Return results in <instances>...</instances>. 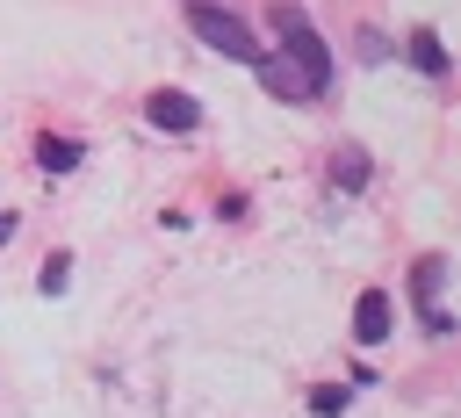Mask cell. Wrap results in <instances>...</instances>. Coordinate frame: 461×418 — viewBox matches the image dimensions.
<instances>
[{"label":"cell","instance_id":"8fae6325","mask_svg":"<svg viewBox=\"0 0 461 418\" xmlns=\"http://www.w3.org/2000/svg\"><path fill=\"white\" fill-rule=\"evenodd\" d=\"M382 58H389V43H382L375 29H360V65H382Z\"/></svg>","mask_w":461,"mask_h":418},{"label":"cell","instance_id":"52a82bcc","mask_svg":"<svg viewBox=\"0 0 461 418\" xmlns=\"http://www.w3.org/2000/svg\"><path fill=\"white\" fill-rule=\"evenodd\" d=\"M331 180H339L346 195L367 187V151H360V144H339V151H331Z\"/></svg>","mask_w":461,"mask_h":418},{"label":"cell","instance_id":"7c38bea8","mask_svg":"<svg viewBox=\"0 0 461 418\" xmlns=\"http://www.w3.org/2000/svg\"><path fill=\"white\" fill-rule=\"evenodd\" d=\"M7 238H14V216H7V209H0V245H7Z\"/></svg>","mask_w":461,"mask_h":418},{"label":"cell","instance_id":"9c48e42d","mask_svg":"<svg viewBox=\"0 0 461 418\" xmlns=\"http://www.w3.org/2000/svg\"><path fill=\"white\" fill-rule=\"evenodd\" d=\"M346 404H353V396H346L339 382H324V389H310V411H317V418H339Z\"/></svg>","mask_w":461,"mask_h":418},{"label":"cell","instance_id":"ba28073f","mask_svg":"<svg viewBox=\"0 0 461 418\" xmlns=\"http://www.w3.org/2000/svg\"><path fill=\"white\" fill-rule=\"evenodd\" d=\"M411 65H418L425 79H439V72H447V50H439V36H432V29H411Z\"/></svg>","mask_w":461,"mask_h":418},{"label":"cell","instance_id":"7a4b0ae2","mask_svg":"<svg viewBox=\"0 0 461 418\" xmlns=\"http://www.w3.org/2000/svg\"><path fill=\"white\" fill-rule=\"evenodd\" d=\"M187 29L209 43V50H223V58H238V65H259L267 50L252 43V29H245V14H230V7H216V0H187Z\"/></svg>","mask_w":461,"mask_h":418},{"label":"cell","instance_id":"277c9868","mask_svg":"<svg viewBox=\"0 0 461 418\" xmlns=\"http://www.w3.org/2000/svg\"><path fill=\"white\" fill-rule=\"evenodd\" d=\"M144 115H151L158 130H194V123H202V108H194L187 94H173V86H158V94L144 101Z\"/></svg>","mask_w":461,"mask_h":418},{"label":"cell","instance_id":"3957f363","mask_svg":"<svg viewBox=\"0 0 461 418\" xmlns=\"http://www.w3.org/2000/svg\"><path fill=\"white\" fill-rule=\"evenodd\" d=\"M389 324H396L389 288H360V303H353V339H360V346H382V339H389Z\"/></svg>","mask_w":461,"mask_h":418},{"label":"cell","instance_id":"6da1fadb","mask_svg":"<svg viewBox=\"0 0 461 418\" xmlns=\"http://www.w3.org/2000/svg\"><path fill=\"white\" fill-rule=\"evenodd\" d=\"M274 29H281V50L259 58V86H267L274 101H317V94L331 86V50H324V36L310 29V14H303L295 0H274Z\"/></svg>","mask_w":461,"mask_h":418},{"label":"cell","instance_id":"5b68a950","mask_svg":"<svg viewBox=\"0 0 461 418\" xmlns=\"http://www.w3.org/2000/svg\"><path fill=\"white\" fill-rule=\"evenodd\" d=\"M439 288H447V252H425V259L411 267V303H418V310H432V303H439Z\"/></svg>","mask_w":461,"mask_h":418},{"label":"cell","instance_id":"30bf717a","mask_svg":"<svg viewBox=\"0 0 461 418\" xmlns=\"http://www.w3.org/2000/svg\"><path fill=\"white\" fill-rule=\"evenodd\" d=\"M65 274H72V252H50V259H43V281H36V288H43V295H58V288H65Z\"/></svg>","mask_w":461,"mask_h":418},{"label":"cell","instance_id":"8992f818","mask_svg":"<svg viewBox=\"0 0 461 418\" xmlns=\"http://www.w3.org/2000/svg\"><path fill=\"white\" fill-rule=\"evenodd\" d=\"M79 159H86L79 137H43V144H36V166H43V173H72Z\"/></svg>","mask_w":461,"mask_h":418}]
</instances>
